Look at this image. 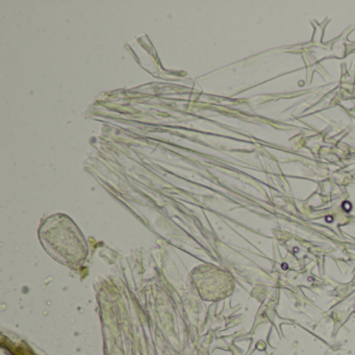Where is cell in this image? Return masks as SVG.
Returning a JSON list of instances; mask_svg holds the SVG:
<instances>
[{
    "mask_svg": "<svg viewBox=\"0 0 355 355\" xmlns=\"http://www.w3.org/2000/svg\"><path fill=\"white\" fill-rule=\"evenodd\" d=\"M40 238L49 254L64 265L76 267L88 254L84 236L66 216L49 218L41 226Z\"/></svg>",
    "mask_w": 355,
    "mask_h": 355,
    "instance_id": "cell-1",
    "label": "cell"
},
{
    "mask_svg": "<svg viewBox=\"0 0 355 355\" xmlns=\"http://www.w3.org/2000/svg\"><path fill=\"white\" fill-rule=\"evenodd\" d=\"M199 296L207 301L227 298L234 290V280L226 270L213 265H201L191 274Z\"/></svg>",
    "mask_w": 355,
    "mask_h": 355,
    "instance_id": "cell-2",
    "label": "cell"
}]
</instances>
